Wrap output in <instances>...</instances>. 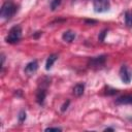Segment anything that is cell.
<instances>
[{
    "mask_svg": "<svg viewBox=\"0 0 132 132\" xmlns=\"http://www.w3.org/2000/svg\"><path fill=\"white\" fill-rule=\"evenodd\" d=\"M16 10H18V7H16L15 4H13L12 2L6 1V2L3 3L2 7H1L0 15L4 20H10L14 15V13L16 12Z\"/></svg>",
    "mask_w": 132,
    "mask_h": 132,
    "instance_id": "obj_1",
    "label": "cell"
},
{
    "mask_svg": "<svg viewBox=\"0 0 132 132\" xmlns=\"http://www.w3.org/2000/svg\"><path fill=\"white\" fill-rule=\"evenodd\" d=\"M21 37H22V28H21V26L15 25V26L10 28L5 40L7 43L15 44L21 40Z\"/></svg>",
    "mask_w": 132,
    "mask_h": 132,
    "instance_id": "obj_2",
    "label": "cell"
},
{
    "mask_svg": "<svg viewBox=\"0 0 132 132\" xmlns=\"http://www.w3.org/2000/svg\"><path fill=\"white\" fill-rule=\"evenodd\" d=\"M93 7L96 12H105L110 8L109 0H93Z\"/></svg>",
    "mask_w": 132,
    "mask_h": 132,
    "instance_id": "obj_3",
    "label": "cell"
},
{
    "mask_svg": "<svg viewBox=\"0 0 132 132\" xmlns=\"http://www.w3.org/2000/svg\"><path fill=\"white\" fill-rule=\"evenodd\" d=\"M106 62V56L105 55H101V56H97V57H93L89 60L88 62V66L94 69L100 68L102 67Z\"/></svg>",
    "mask_w": 132,
    "mask_h": 132,
    "instance_id": "obj_4",
    "label": "cell"
},
{
    "mask_svg": "<svg viewBox=\"0 0 132 132\" xmlns=\"http://www.w3.org/2000/svg\"><path fill=\"white\" fill-rule=\"evenodd\" d=\"M120 77L122 79L123 82L125 84H129L132 79V72L128 69V67L126 65H123L120 69Z\"/></svg>",
    "mask_w": 132,
    "mask_h": 132,
    "instance_id": "obj_5",
    "label": "cell"
},
{
    "mask_svg": "<svg viewBox=\"0 0 132 132\" xmlns=\"http://www.w3.org/2000/svg\"><path fill=\"white\" fill-rule=\"evenodd\" d=\"M37 69H38V63H37L36 60H33L25 66V73L27 75H32L36 72Z\"/></svg>",
    "mask_w": 132,
    "mask_h": 132,
    "instance_id": "obj_6",
    "label": "cell"
},
{
    "mask_svg": "<svg viewBox=\"0 0 132 132\" xmlns=\"http://www.w3.org/2000/svg\"><path fill=\"white\" fill-rule=\"evenodd\" d=\"M45 96H46V86L45 87H41L37 90V93H36V101L38 104H43L44 102V99H45Z\"/></svg>",
    "mask_w": 132,
    "mask_h": 132,
    "instance_id": "obj_7",
    "label": "cell"
},
{
    "mask_svg": "<svg viewBox=\"0 0 132 132\" xmlns=\"http://www.w3.org/2000/svg\"><path fill=\"white\" fill-rule=\"evenodd\" d=\"M117 104H131L132 105V95H124L116 100Z\"/></svg>",
    "mask_w": 132,
    "mask_h": 132,
    "instance_id": "obj_8",
    "label": "cell"
},
{
    "mask_svg": "<svg viewBox=\"0 0 132 132\" xmlns=\"http://www.w3.org/2000/svg\"><path fill=\"white\" fill-rule=\"evenodd\" d=\"M75 38V33L71 30H67L62 34V39L66 42H72Z\"/></svg>",
    "mask_w": 132,
    "mask_h": 132,
    "instance_id": "obj_9",
    "label": "cell"
},
{
    "mask_svg": "<svg viewBox=\"0 0 132 132\" xmlns=\"http://www.w3.org/2000/svg\"><path fill=\"white\" fill-rule=\"evenodd\" d=\"M84 91H85V85L81 84V82H78L74 86L73 88V94L76 96V97H79L84 94Z\"/></svg>",
    "mask_w": 132,
    "mask_h": 132,
    "instance_id": "obj_10",
    "label": "cell"
},
{
    "mask_svg": "<svg viewBox=\"0 0 132 132\" xmlns=\"http://www.w3.org/2000/svg\"><path fill=\"white\" fill-rule=\"evenodd\" d=\"M57 59H58V56L56 54H53V55L48 56V58L46 59V62H45V69L50 70L52 68V66L54 65V63L56 62Z\"/></svg>",
    "mask_w": 132,
    "mask_h": 132,
    "instance_id": "obj_11",
    "label": "cell"
},
{
    "mask_svg": "<svg viewBox=\"0 0 132 132\" xmlns=\"http://www.w3.org/2000/svg\"><path fill=\"white\" fill-rule=\"evenodd\" d=\"M125 24L128 28H132V11L125 12Z\"/></svg>",
    "mask_w": 132,
    "mask_h": 132,
    "instance_id": "obj_12",
    "label": "cell"
},
{
    "mask_svg": "<svg viewBox=\"0 0 132 132\" xmlns=\"http://www.w3.org/2000/svg\"><path fill=\"white\" fill-rule=\"evenodd\" d=\"M61 1H62V0H52V1H51V8H52V10H55V9L60 5Z\"/></svg>",
    "mask_w": 132,
    "mask_h": 132,
    "instance_id": "obj_13",
    "label": "cell"
},
{
    "mask_svg": "<svg viewBox=\"0 0 132 132\" xmlns=\"http://www.w3.org/2000/svg\"><path fill=\"white\" fill-rule=\"evenodd\" d=\"M18 119H19V122H20V123L24 122V121L26 120V111H25V110H21L20 113H19Z\"/></svg>",
    "mask_w": 132,
    "mask_h": 132,
    "instance_id": "obj_14",
    "label": "cell"
},
{
    "mask_svg": "<svg viewBox=\"0 0 132 132\" xmlns=\"http://www.w3.org/2000/svg\"><path fill=\"white\" fill-rule=\"evenodd\" d=\"M106 33H107V30H103V31L99 34V41H100V42H103V41H104V37H105Z\"/></svg>",
    "mask_w": 132,
    "mask_h": 132,
    "instance_id": "obj_15",
    "label": "cell"
},
{
    "mask_svg": "<svg viewBox=\"0 0 132 132\" xmlns=\"http://www.w3.org/2000/svg\"><path fill=\"white\" fill-rule=\"evenodd\" d=\"M62 129L59 127H48L45 129V131H61Z\"/></svg>",
    "mask_w": 132,
    "mask_h": 132,
    "instance_id": "obj_16",
    "label": "cell"
},
{
    "mask_svg": "<svg viewBox=\"0 0 132 132\" xmlns=\"http://www.w3.org/2000/svg\"><path fill=\"white\" fill-rule=\"evenodd\" d=\"M69 103H70V101H69V100H67V101H66V102H65V103L62 105V108H61V110H62V111H65V110L67 109V107H68Z\"/></svg>",
    "mask_w": 132,
    "mask_h": 132,
    "instance_id": "obj_17",
    "label": "cell"
},
{
    "mask_svg": "<svg viewBox=\"0 0 132 132\" xmlns=\"http://www.w3.org/2000/svg\"><path fill=\"white\" fill-rule=\"evenodd\" d=\"M4 61H5V56H4V54H1V68L2 69L4 67Z\"/></svg>",
    "mask_w": 132,
    "mask_h": 132,
    "instance_id": "obj_18",
    "label": "cell"
},
{
    "mask_svg": "<svg viewBox=\"0 0 132 132\" xmlns=\"http://www.w3.org/2000/svg\"><path fill=\"white\" fill-rule=\"evenodd\" d=\"M85 22H86V23H89V24H94V23H96V21H93V20H91V21H90V20H86Z\"/></svg>",
    "mask_w": 132,
    "mask_h": 132,
    "instance_id": "obj_19",
    "label": "cell"
}]
</instances>
